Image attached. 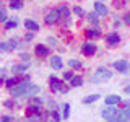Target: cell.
I'll list each match as a JSON object with an SVG mask.
<instances>
[{"instance_id": "obj_30", "label": "cell", "mask_w": 130, "mask_h": 122, "mask_svg": "<svg viewBox=\"0 0 130 122\" xmlns=\"http://www.w3.org/2000/svg\"><path fill=\"white\" fill-rule=\"evenodd\" d=\"M5 106L7 108H13V103H11V101H5Z\"/></svg>"}, {"instance_id": "obj_17", "label": "cell", "mask_w": 130, "mask_h": 122, "mask_svg": "<svg viewBox=\"0 0 130 122\" xmlns=\"http://www.w3.org/2000/svg\"><path fill=\"white\" fill-rule=\"evenodd\" d=\"M70 81H72V86H81V85H83V78H81V77H72L70 78Z\"/></svg>"}, {"instance_id": "obj_28", "label": "cell", "mask_w": 130, "mask_h": 122, "mask_svg": "<svg viewBox=\"0 0 130 122\" xmlns=\"http://www.w3.org/2000/svg\"><path fill=\"white\" fill-rule=\"evenodd\" d=\"M70 78H72V73H70V72L63 73V80H70Z\"/></svg>"}, {"instance_id": "obj_26", "label": "cell", "mask_w": 130, "mask_h": 122, "mask_svg": "<svg viewBox=\"0 0 130 122\" xmlns=\"http://www.w3.org/2000/svg\"><path fill=\"white\" fill-rule=\"evenodd\" d=\"M41 104H42V101H41V99H38V98H34V99H32V106H38V108H39Z\"/></svg>"}, {"instance_id": "obj_10", "label": "cell", "mask_w": 130, "mask_h": 122, "mask_svg": "<svg viewBox=\"0 0 130 122\" xmlns=\"http://www.w3.org/2000/svg\"><path fill=\"white\" fill-rule=\"evenodd\" d=\"M51 65H52V68H54V70H60V68H62V65H63V62H62V59H60L59 55H54L51 59Z\"/></svg>"}, {"instance_id": "obj_1", "label": "cell", "mask_w": 130, "mask_h": 122, "mask_svg": "<svg viewBox=\"0 0 130 122\" xmlns=\"http://www.w3.org/2000/svg\"><path fill=\"white\" fill-rule=\"evenodd\" d=\"M101 116L107 122H127L130 111H128V103H125V109H117V108H106L103 109Z\"/></svg>"}, {"instance_id": "obj_5", "label": "cell", "mask_w": 130, "mask_h": 122, "mask_svg": "<svg viewBox=\"0 0 130 122\" xmlns=\"http://www.w3.org/2000/svg\"><path fill=\"white\" fill-rule=\"evenodd\" d=\"M114 67H116V70L120 72V73H127V72H128V64H127V60H117V62H114Z\"/></svg>"}, {"instance_id": "obj_31", "label": "cell", "mask_w": 130, "mask_h": 122, "mask_svg": "<svg viewBox=\"0 0 130 122\" xmlns=\"http://www.w3.org/2000/svg\"><path fill=\"white\" fill-rule=\"evenodd\" d=\"M124 21H125V23H130V15H125V16H124Z\"/></svg>"}, {"instance_id": "obj_24", "label": "cell", "mask_w": 130, "mask_h": 122, "mask_svg": "<svg viewBox=\"0 0 130 122\" xmlns=\"http://www.w3.org/2000/svg\"><path fill=\"white\" fill-rule=\"evenodd\" d=\"M73 13H75V15H78V16H83V13H85V11L81 10L80 7H75V8H73Z\"/></svg>"}, {"instance_id": "obj_7", "label": "cell", "mask_w": 130, "mask_h": 122, "mask_svg": "<svg viewBox=\"0 0 130 122\" xmlns=\"http://www.w3.org/2000/svg\"><path fill=\"white\" fill-rule=\"evenodd\" d=\"M106 41H107L109 46H116V44H119V42H120V36L117 34V33H111V34L106 38Z\"/></svg>"}, {"instance_id": "obj_32", "label": "cell", "mask_w": 130, "mask_h": 122, "mask_svg": "<svg viewBox=\"0 0 130 122\" xmlns=\"http://www.w3.org/2000/svg\"><path fill=\"white\" fill-rule=\"evenodd\" d=\"M20 57H21L23 60H28V57H29V55H28V54H21V55H20Z\"/></svg>"}, {"instance_id": "obj_19", "label": "cell", "mask_w": 130, "mask_h": 122, "mask_svg": "<svg viewBox=\"0 0 130 122\" xmlns=\"http://www.w3.org/2000/svg\"><path fill=\"white\" fill-rule=\"evenodd\" d=\"M21 7H23L21 0H11V2H10V8H15V10H20Z\"/></svg>"}, {"instance_id": "obj_29", "label": "cell", "mask_w": 130, "mask_h": 122, "mask_svg": "<svg viewBox=\"0 0 130 122\" xmlns=\"http://www.w3.org/2000/svg\"><path fill=\"white\" fill-rule=\"evenodd\" d=\"M2 122H11V119H10L8 116H3V117H2Z\"/></svg>"}, {"instance_id": "obj_15", "label": "cell", "mask_w": 130, "mask_h": 122, "mask_svg": "<svg viewBox=\"0 0 130 122\" xmlns=\"http://www.w3.org/2000/svg\"><path fill=\"white\" fill-rule=\"evenodd\" d=\"M24 70H28L26 64H16V65H13V72L15 73H23Z\"/></svg>"}, {"instance_id": "obj_23", "label": "cell", "mask_w": 130, "mask_h": 122, "mask_svg": "<svg viewBox=\"0 0 130 122\" xmlns=\"http://www.w3.org/2000/svg\"><path fill=\"white\" fill-rule=\"evenodd\" d=\"M88 20H89V21H91V23L98 24V15H96V13H91V15L88 16Z\"/></svg>"}, {"instance_id": "obj_14", "label": "cell", "mask_w": 130, "mask_h": 122, "mask_svg": "<svg viewBox=\"0 0 130 122\" xmlns=\"http://www.w3.org/2000/svg\"><path fill=\"white\" fill-rule=\"evenodd\" d=\"M101 36V33L98 31V29H88L86 31V38L88 39H98Z\"/></svg>"}, {"instance_id": "obj_22", "label": "cell", "mask_w": 130, "mask_h": 122, "mask_svg": "<svg viewBox=\"0 0 130 122\" xmlns=\"http://www.w3.org/2000/svg\"><path fill=\"white\" fill-rule=\"evenodd\" d=\"M16 24H18V23H16V20H13V21H7L5 23V28H7V29H11V28H16Z\"/></svg>"}, {"instance_id": "obj_3", "label": "cell", "mask_w": 130, "mask_h": 122, "mask_svg": "<svg viewBox=\"0 0 130 122\" xmlns=\"http://www.w3.org/2000/svg\"><path fill=\"white\" fill-rule=\"evenodd\" d=\"M29 86H31V83H28V81L26 83H20L18 86L10 88V93H11V96H26Z\"/></svg>"}, {"instance_id": "obj_11", "label": "cell", "mask_w": 130, "mask_h": 122, "mask_svg": "<svg viewBox=\"0 0 130 122\" xmlns=\"http://www.w3.org/2000/svg\"><path fill=\"white\" fill-rule=\"evenodd\" d=\"M36 54L39 57H47L49 55V49L46 46H42V44H39V46H36Z\"/></svg>"}, {"instance_id": "obj_16", "label": "cell", "mask_w": 130, "mask_h": 122, "mask_svg": "<svg viewBox=\"0 0 130 122\" xmlns=\"http://www.w3.org/2000/svg\"><path fill=\"white\" fill-rule=\"evenodd\" d=\"M57 13H59V18H68V13H70V11H68V8L67 7H60L59 10H57Z\"/></svg>"}, {"instance_id": "obj_8", "label": "cell", "mask_w": 130, "mask_h": 122, "mask_svg": "<svg viewBox=\"0 0 130 122\" xmlns=\"http://www.w3.org/2000/svg\"><path fill=\"white\" fill-rule=\"evenodd\" d=\"M94 10H96V13L101 15V16H106V15H107V7H106L104 3H101V2H96L94 3Z\"/></svg>"}, {"instance_id": "obj_6", "label": "cell", "mask_w": 130, "mask_h": 122, "mask_svg": "<svg viewBox=\"0 0 130 122\" xmlns=\"http://www.w3.org/2000/svg\"><path fill=\"white\" fill-rule=\"evenodd\" d=\"M57 21H59V13H57V10H52L46 15V23L47 24H54Z\"/></svg>"}, {"instance_id": "obj_20", "label": "cell", "mask_w": 130, "mask_h": 122, "mask_svg": "<svg viewBox=\"0 0 130 122\" xmlns=\"http://www.w3.org/2000/svg\"><path fill=\"white\" fill-rule=\"evenodd\" d=\"M68 65H70L72 68H81V62H80V60H70Z\"/></svg>"}, {"instance_id": "obj_18", "label": "cell", "mask_w": 130, "mask_h": 122, "mask_svg": "<svg viewBox=\"0 0 130 122\" xmlns=\"http://www.w3.org/2000/svg\"><path fill=\"white\" fill-rule=\"evenodd\" d=\"M98 99H99V95H91V96L85 98L83 103H85V104H89V103H94V101H98Z\"/></svg>"}, {"instance_id": "obj_27", "label": "cell", "mask_w": 130, "mask_h": 122, "mask_svg": "<svg viewBox=\"0 0 130 122\" xmlns=\"http://www.w3.org/2000/svg\"><path fill=\"white\" fill-rule=\"evenodd\" d=\"M52 116H54V120H55V122H59V120H60V116H59V114H57L55 111H52Z\"/></svg>"}, {"instance_id": "obj_2", "label": "cell", "mask_w": 130, "mask_h": 122, "mask_svg": "<svg viewBox=\"0 0 130 122\" xmlns=\"http://www.w3.org/2000/svg\"><path fill=\"white\" fill-rule=\"evenodd\" d=\"M112 77V72L107 70V68H98L96 73L91 77V80L94 81V83H103L104 80H109Z\"/></svg>"}, {"instance_id": "obj_21", "label": "cell", "mask_w": 130, "mask_h": 122, "mask_svg": "<svg viewBox=\"0 0 130 122\" xmlns=\"http://www.w3.org/2000/svg\"><path fill=\"white\" fill-rule=\"evenodd\" d=\"M70 116V104H65L63 106V119H68Z\"/></svg>"}, {"instance_id": "obj_9", "label": "cell", "mask_w": 130, "mask_h": 122, "mask_svg": "<svg viewBox=\"0 0 130 122\" xmlns=\"http://www.w3.org/2000/svg\"><path fill=\"white\" fill-rule=\"evenodd\" d=\"M49 83H51L52 91H60V88H62V83H60V80L55 78V77H51V78H49Z\"/></svg>"}, {"instance_id": "obj_25", "label": "cell", "mask_w": 130, "mask_h": 122, "mask_svg": "<svg viewBox=\"0 0 130 122\" xmlns=\"http://www.w3.org/2000/svg\"><path fill=\"white\" fill-rule=\"evenodd\" d=\"M7 13H5V10H0V21H7Z\"/></svg>"}, {"instance_id": "obj_12", "label": "cell", "mask_w": 130, "mask_h": 122, "mask_svg": "<svg viewBox=\"0 0 130 122\" xmlns=\"http://www.w3.org/2000/svg\"><path fill=\"white\" fill-rule=\"evenodd\" d=\"M120 103V96H116V95H111L106 98V104L107 106H114V104H119Z\"/></svg>"}, {"instance_id": "obj_4", "label": "cell", "mask_w": 130, "mask_h": 122, "mask_svg": "<svg viewBox=\"0 0 130 122\" xmlns=\"http://www.w3.org/2000/svg\"><path fill=\"white\" fill-rule=\"evenodd\" d=\"M81 52H83L85 55L91 57V55L96 54V46H94V44H91V42H86V44H83V46H81Z\"/></svg>"}, {"instance_id": "obj_13", "label": "cell", "mask_w": 130, "mask_h": 122, "mask_svg": "<svg viewBox=\"0 0 130 122\" xmlns=\"http://www.w3.org/2000/svg\"><path fill=\"white\" fill-rule=\"evenodd\" d=\"M24 26H26V29H29V31H38L39 29V24L34 23L32 20H26V21H24Z\"/></svg>"}]
</instances>
